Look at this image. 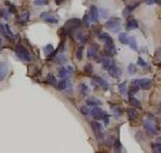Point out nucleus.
<instances>
[{
	"label": "nucleus",
	"mask_w": 161,
	"mask_h": 153,
	"mask_svg": "<svg viewBox=\"0 0 161 153\" xmlns=\"http://www.w3.org/2000/svg\"><path fill=\"white\" fill-rule=\"evenodd\" d=\"M120 25H121V19L118 17H113L106 22L105 27L112 32H118V30L120 29Z\"/></svg>",
	"instance_id": "f257e3e1"
},
{
	"label": "nucleus",
	"mask_w": 161,
	"mask_h": 153,
	"mask_svg": "<svg viewBox=\"0 0 161 153\" xmlns=\"http://www.w3.org/2000/svg\"><path fill=\"white\" fill-rule=\"evenodd\" d=\"M54 60H55L56 63H64L67 59H66V57H64V55H58L57 57L54 58Z\"/></svg>",
	"instance_id": "473e14b6"
},
{
	"label": "nucleus",
	"mask_w": 161,
	"mask_h": 153,
	"mask_svg": "<svg viewBox=\"0 0 161 153\" xmlns=\"http://www.w3.org/2000/svg\"><path fill=\"white\" fill-rule=\"evenodd\" d=\"M0 29H1L2 33H5V35H7V37H10L11 40H13L14 37H15L14 33L12 32V31H11V29H10L9 25H5V24H1V25H0Z\"/></svg>",
	"instance_id": "9b49d317"
},
{
	"label": "nucleus",
	"mask_w": 161,
	"mask_h": 153,
	"mask_svg": "<svg viewBox=\"0 0 161 153\" xmlns=\"http://www.w3.org/2000/svg\"><path fill=\"white\" fill-rule=\"evenodd\" d=\"M157 142H159V144H161V138H159V139H158V141H157Z\"/></svg>",
	"instance_id": "8fccbe9b"
},
{
	"label": "nucleus",
	"mask_w": 161,
	"mask_h": 153,
	"mask_svg": "<svg viewBox=\"0 0 161 153\" xmlns=\"http://www.w3.org/2000/svg\"><path fill=\"white\" fill-rule=\"evenodd\" d=\"M81 25H82V22L78 18H72V19H69L66 25H64V30H67V31H73L75 29H78V27H81Z\"/></svg>",
	"instance_id": "20e7f679"
},
{
	"label": "nucleus",
	"mask_w": 161,
	"mask_h": 153,
	"mask_svg": "<svg viewBox=\"0 0 161 153\" xmlns=\"http://www.w3.org/2000/svg\"><path fill=\"white\" fill-rule=\"evenodd\" d=\"M1 44H2V40H1V37H0V46H1Z\"/></svg>",
	"instance_id": "603ef678"
},
{
	"label": "nucleus",
	"mask_w": 161,
	"mask_h": 153,
	"mask_svg": "<svg viewBox=\"0 0 161 153\" xmlns=\"http://www.w3.org/2000/svg\"><path fill=\"white\" fill-rule=\"evenodd\" d=\"M29 12L28 11H25V12H23V13L21 14L19 16V18H17V20H19V23L22 24V25H25V24L27 23L28 20H29Z\"/></svg>",
	"instance_id": "6ab92c4d"
},
{
	"label": "nucleus",
	"mask_w": 161,
	"mask_h": 153,
	"mask_svg": "<svg viewBox=\"0 0 161 153\" xmlns=\"http://www.w3.org/2000/svg\"><path fill=\"white\" fill-rule=\"evenodd\" d=\"M143 125H144L145 130L147 131L149 134L155 135L158 133V129H157L156 124H155L154 120L150 119V118H144L143 119Z\"/></svg>",
	"instance_id": "7ed1b4c3"
},
{
	"label": "nucleus",
	"mask_w": 161,
	"mask_h": 153,
	"mask_svg": "<svg viewBox=\"0 0 161 153\" xmlns=\"http://www.w3.org/2000/svg\"><path fill=\"white\" fill-rule=\"evenodd\" d=\"M138 27V20H135V19L131 18L129 19L128 22H127V30L128 31H131V30H134V29H136Z\"/></svg>",
	"instance_id": "dca6fc26"
},
{
	"label": "nucleus",
	"mask_w": 161,
	"mask_h": 153,
	"mask_svg": "<svg viewBox=\"0 0 161 153\" xmlns=\"http://www.w3.org/2000/svg\"><path fill=\"white\" fill-rule=\"evenodd\" d=\"M33 3L36 5H45L48 3V0H34Z\"/></svg>",
	"instance_id": "58836bf2"
},
{
	"label": "nucleus",
	"mask_w": 161,
	"mask_h": 153,
	"mask_svg": "<svg viewBox=\"0 0 161 153\" xmlns=\"http://www.w3.org/2000/svg\"><path fill=\"white\" fill-rule=\"evenodd\" d=\"M129 102H130V104L134 107H138V108H141V107H142L141 106V102L138 101V98H135V97H129Z\"/></svg>",
	"instance_id": "bb28decb"
},
{
	"label": "nucleus",
	"mask_w": 161,
	"mask_h": 153,
	"mask_svg": "<svg viewBox=\"0 0 161 153\" xmlns=\"http://www.w3.org/2000/svg\"><path fill=\"white\" fill-rule=\"evenodd\" d=\"M84 73H86V74H91L92 73V65L87 63V64L84 66Z\"/></svg>",
	"instance_id": "c9c22d12"
},
{
	"label": "nucleus",
	"mask_w": 161,
	"mask_h": 153,
	"mask_svg": "<svg viewBox=\"0 0 161 153\" xmlns=\"http://www.w3.org/2000/svg\"><path fill=\"white\" fill-rule=\"evenodd\" d=\"M138 64L141 65V66H146V61H144V59H143V58L138 57Z\"/></svg>",
	"instance_id": "c03bdc74"
},
{
	"label": "nucleus",
	"mask_w": 161,
	"mask_h": 153,
	"mask_svg": "<svg viewBox=\"0 0 161 153\" xmlns=\"http://www.w3.org/2000/svg\"><path fill=\"white\" fill-rule=\"evenodd\" d=\"M107 72H109V75H110L111 77H113V78L115 79H118L121 76V74H123V71L117 66V65L114 63V64H112L107 69Z\"/></svg>",
	"instance_id": "39448f33"
},
{
	"label": "nucleus",
	"mask_w": 161,
	"mask_h": 153,
	"mask_svg": "<svg viewBox=\"0 0 161 153\" xmlns=\"http://www.w3.org/2000/svg\"><path fill=\"white\" fill-rule=\"evenodd\" d=\"M40 18L43 19V20H45L47 23H52V24H57L58 23V20L56 17H54L51 13H48V12H43V13L40 14Z\"/></svg>",
	"instance_id": "6e6552de"
},
{
	"label": "nucleus",
	"mask_w": 161,
	"mask_h": 153,
	"mask_svg": "<svg viewBox=\"0 0 161 153\" xmlns=\"http://www.w3.org/2000/svg\"><path fill=\"white\" fill-rule=\"evenodd\" d=\"M141 89V86H140V81L138 79H133L131 81V86H130V91H129V95L132 97L134 93H136Z\"/></svg>",
	"instance_id": "9d476101"
},
{
	"label": "nucleus",
	"mask_w": 161,
	"mask_h": 153,
	"mask_svg": "<svg viewBox=\"0 0 161 153\" xmlns=\"http://www.w3.org/2000/svg\"><path fill=\"white\" fill-rule=\"evenodd\" d=\"M159 111L161 112V102H160V105H159Z\"/></svg>",
	"instance_id": "3c124183"
},
{
	"label": "nucleus",
	"mask_w": 161,
	"mask_h": 153,
	"mask_svg": "<svg viewBox=\"0 0 161 153\" xmlns=\"http://www.w3.org/2000/svg\"><path fill=\"white\" fill-rule=\"evenodd\" d=\"M128 45L133 51H138V43H136V40H135V37H131L130 39H129V41H128Z\"/></svg>",
	"instance_id": "b1692460"
},
{
	"label": "nucleus",
	"mask_w": 161,
	"mask_h": 153,
	"mask_svg": "<svg viewBox=\"0 0 161 153\" xmlns=\"http://www.w3.org/2000/svg\"><path fill=\"white\" fill-rule=\"evenodd\" d=\"M126 86H127V83H126V81H124V83H121L118 85V89H119V91L123 93V94L126 93V89H127Z\"/></svg>",
	"instance_id": "e433bc0d"
},
{
	"label": "nucleus",
	"mask_w": 161,
	"mask_h": 153,
	"mask_svg": "<svg viewBox=\"0 0 161 153\" xmlns=\"http://www.w3.org/2000/svg\"><path fill=\"white\" fill-rule=\"evenodd\" d=\"M100 86H101V87L104 89V90H107V89H109V83L106 81L105 79H103V78H101V83H100Z\"/></svg>",
	"instance_id": "a19ab883"
},
{
	"label": "nucleus",
	"mask_w": 161,
	"mask_h": 153,
	"mask_svg": "<svg viewBox=\"0 0 161 153\" xmlns=\"http://www.w3.org/2000/svg\"><path fill=\"white\" fill-rule=\"evenodd\" d=\"M44 51H45V54L47 56H50L54 51V46L52 45V44H48V45H46L45 47H44Z\"/></svg>",
	"instance_id": "2f4dec72"
},
{
	"label": "nucleus",
	"mask_w": 161,
	"mask_h": 153,
	"mask_svg": "<svg viewBox=\"0 0 161 153\" xmlns=\"http://www.w3.org/2000/svg\"><path fill=\"white\" fill-rule=\"evenodd\" d=\"M0 15H1L5 19H9V15H10L9 10H2V11L0 12Z\"/></svg>",
	"instance_id": "ea45409f"
},
{
	"label": "nucleus",
	"mask_w": 161,
	"mask_h": 153,
	"mask_svg": "<svg viewBox=\"0 0 161 153\" xmlns=\"http://www.w3.org/2000/svg\"><path fill=\"white\" fill-rule=\"evenodd\" d=\"M98 49H99V47H98L97 44L90 45L89 48H88V58H95L98 55Z\"/></svg>",
	"instance_id": "2eb2a0df"
},
{
	"label": "nucleus",
	"mask_w": 161,
	"mask_h": 153,
	"mask_svg": "<svg viewBox=\"0 0 161 153\" xmlns=\"http://www.w3.org/2000/svg\"><path fill=\"white\" fill-rule=\"evenodd\" d=\"M91 127H92V131L95 132V134L97 135V138L99 139H102L104 137V135L102 133V125L99 123V122H96V121H93L91 123Z\"/></svg>",
	"instance_id": "423d86ee"
},
{
	"label": "nucleus",
	"mask_w": 161,
	"mask_h": 153,
	"mask_svg": "<svg viewBox=\"0 0 161 153\" xmlns=\"http://www.w3.org/2000/svg\"><path fill=\"white\" fill-rule=\"evenodd\" d=\"M81 112L83 114L84 116H87V115H89V109H88V107L87 106H82L81 107Z\"/></svg>",
	"instance_id": "37998d69"
},
{
	"label": "nucleus",
	"mask_w": 161,
	"mask_h": 153,
	"mask_svg": "<svg viewBox=\"0 0 161 153\" xmlns=\"http://www.w3.org/2000/svg\"><path fill=\"white\" fill-rule=\"evenodd\" d=\"M156 3V0H146V5H154Z\"/></svg>",
	"instance_id": "49530a36"
},
{
	"label": "nucleus",
	"mask_w": 161,
	"mask_h": 153,
	"mask_svg": "<svg viewBox=\"0 0 161 153\" xmlns=\"http://www.w3.org/2000/svg\"><path fill=\"white\" fill-rule=\"evenodd\" d=\"M101 104H102L101 101L96 98V97H89V98L86 100V105L87 106H99Z\"/></svg>",
	"instance_id": "a211bd4d"
},
{
	"label": "nucleus",
	"mask_w": 161,
	"mask_h": 153,
	"mask_svg": "<svg viewBox=\"0 0 161 153\" xmlns=\"http://www.w3.org/2000/svg\"><path fill=\"white\" fill-rule=\"evenodd\" d=\"M128 73L129 74H135L136 73V66L133 63H130L128 65Z\"/></svg>",
	"instance_id": "72a5a7b5"
},
{
	"label": "nucleus",
	"mask_w": 161,
	"mask_h": 153,
	"mask_svg": "<svg viewBox=\"0 0 161 153\" xmlns=\"http://www.w3.org/2000/svg\"><path fill=\"white\" fill-rule=\"evenodd\" d=\"M152 151H155V152H159L161 153V144L159 142H157V144H152Z\"/></svg>",
	"instance_id": "4c0bfd02"
},
{
	"label": "nucleus",
	"mask_w": 161,
	"mask_h": 153,
	"mask_svg": "<svg viewBox=\"0 0 161 153\" xmlns=\"http://www.w3.org/2000/svg\"><path fill=\"white\" fill-rule=\"evenodd\" d=\"M101 62H102V69L103 70H107L111 65L114 64V61H113V59H112L111 57H107V58L102 59Z\"/></svg>",
	"instance_id": "aec40b11"
},
{
	"label": "nucleus",
	"mask_w": 161,
	"mask_h": 153,
	"mask_svg": "<svg viewBox=\"0 0 161 153\" xmlns=\"http://www.w3.org/2000/svg\"><path fill=\"white\" fill-rule=\"evenodd\" d=\"M80 91H81V93H82L83 95H87L90 90H89V88L87 87L86 83H81V85H80Z\"/></svg>",
	"instance_id": "cd10ccee"
},
{
	"label": "nucleus",
	"mask_w": 161,
	"mask_h": 153,
	"mask_svg": "<svg viewBox=\"0 0 161 153\" xmlns=\"http://www.w3.org/2000/svg\"><path fill=\"white\" fill-rule=\"evenodd\" d=\"M104 51H105V54L109 57H112L113 55L116 54V47L114 42H110V43H105V47H104Z\"/></svg>",
	"instance_id": "1a4fd4ad"
},
{
	"label": "nucleus",
	"mask_w": 161,
	"mask_h": 153,
	"mask_svg": "<svg viewBox=\"0 0 161 153\" xmlns=\"http://www.w3.org/2000/svg\"><path fill=\"white\" fill-rule=\"evenodd\" d=\"M8 65L5 62H0V81L5 78V76L8 75Z\"/></svg>",
	"instance_id": "ddd939ff"
},
{
	"label": "nucleus",
	"mask_w": 161,
	"mask_h": 153,
	"mask_svg": "<svg viewBox=\"0 0 161 153\" xmlns=\"http://www.w3.org/2000/svg\"><path fill=\"white\" fill-rule=\"evenodd\" d=\"M90 114H91V116L93 117L95 119H97V120H99V119H103V117L106 115L105 111H103L100 107H98V106L93 107V108L91 109V111H90Z\"/></svg>",
	"instance_id": "0eeeda50"
},
{
	"label": "nucleus",
	"mask_w": 161,
	"mask_h": 153,
	"mask_svg": "<svg viewBox=\"0 0 161 153\" xmlns=\"http://www.w3.org/2000/svg\"><path fill=\"white\" fill-rule=\"evenodd\" d=\"M57 86H58V87H57V89H58V90H60V91L64 90V89L68 87V81H67V79L62 78L59 81V83H58V85H57Z\"/></svg>",
	"instance_id": "a878e982"
},
{
	"label": "nucleus",
	"mask_w": 161,
	"mask_h": 153,
	"mask_svg": "<svg viewBox=\"0 0 161 153\" xmlns=\"http://www.w3.org/2000/svg\"><path fill=\"white\" fill-rule=\"evenodd\" d=\"M83 51H84V47L83 46H80L78 48L76 54H75V56H76V59H78V60H82V59H83Z\"/></svg>",
	"instance_id": "7c9ffc66"
},
{
	"label": "nucleus",
	"mask_w": 161,
	"mask_h": 153,
	"mask_svg": "<svg viewBox=\"0 0 161 153\" xmlns=\"http://www.w3.org/2000/svg\"><path fill=\"white\" fill-rule=\"evenodd\" d=\"M113 149H114L115 152H120V151L123 150V144H121V142H120L119 140H115V141H114Z\"/></svg>",
	"instance_id": "c85d7f7f"
},
{
	"label": "nucleus",
	"mask_w": 161,
	"mask_h": 153,
	"mask_svg": "<svg viewBox=\"0 0 161 153\" xmlns=\"http://www.w3.org/2000/svg\"><path fill=\"white\" fill-rule=\"evenodd\" d=\"M140 81V86H141V89L143 90H148V89L152 87V80L148 78H142L138 80Z\"/></svg>",
	"instance_id": "4468645a"
},
{
	"label": "nucleus",
	"mask_w": 161,
	"mask_h": 153,
	"mask_svg": "<svg viewBox=\"0 0 161 153\" xmlns=\"http://www.w3.org/2000/svg\"><path fill=\"white\" fill-rule=\"evenodd\" d=\"M67 75H69L67 69H64V68H60V69L58 70V76H59L60 78H66V77H67Z\"/></svg>",
	"instance_id": "c756f323"
},
{
	"label": "nucleus",
	"mask_w": 161,
	"mask_h": 153,
	"mask_svg": "<svg viewBox=\"0 0 161 153\" xmlns=\"http://www.w3.org/2000/svg\"><path fill=\"white\" fill-rule=\"evenodd\" d=\"M46 81L48 85H52V86H56L57 85V79L55 78V76L53 74H48L47 77H46Z\"/></svg>",
	"instance_id": "393cba45"
},
{
	"label": "nucleus",
	"mask_w": 161,
	"mask_h": 153,
	"mask_svg": "<svg viewBox=\"0 0 161 153\" xmlns=\"http://www.w3.org/2000/svg\"><path fill=\"white\" fill-rule=\"evenodd\" d=\"M15 53H16V56L19 57V59H22L23 61H30V59H31L28 51L21 44V43H19V44L16 45V47H15Z\"/></svg>",
	"instance_id": "f03ea898"
},
{
	"label": "nucleus",
	"mask_w": 161,
	"mask_h": 153,
	"mask_svg": "<svg viewBox=\"0 0 161 153\" xmlns=\"http://www.w3.org/2000/svg\"><path fill=\"white\" fill-rule=\"evenodd\" d=\"M62 3V0H56V5H60Z\"/></svg>",
	"instance_id": "de8ad7c7"
},
{
	"label": "nucleus",
	"mask_w": 161,
	"mask_h": 153,
	"mask_svg": "<svg viewBox=\"0 0 161 153\" xmlns=\"http://www.w3.org/2000/svg\"><path fill=\"white\" fill-rule=\"evenodd\" d=\"M9 12L10 13H15V12H16V9H15L14 5H11V8L9 9Z\"/></svg>",
	"instance_id": "a18cd8bd"
},
{
	"label": "nucleus",
	"mask_w": 161,
	"mask_h": 153,
	"mask_svg": "<svg viewBox=\"0 0 161 153\" xmlns=\"http://www.w3.org/2000/svg\"><path fill=\"white\" fill-rule=\"evenodd\" d=\"M89 22H90V19H89V15H87V14H85L83 17V24L86 26V27H88L89 26Z\"/></svg>",
	"instance_id": "79ce46f5"
},
{
	"label": "nucleus",
	"mask_w": 161,
	"mask_h": 153,
	"mask_svg": "<svg viewBox=\"0 0 161 153\" xmlns=\"http://www.w3.org/2000/svg\"><path fill=\"white\" fill-rule=\"evenodd\" d=\"M75 37H76V40H78V42H81L82 44H85L86 42H87V35H85L82 31H80V32H78L76 34H75Z\"/></svg>",
	"instance_id": "4be33fe9"
},
{
	"label": "nucleus",
	"mask_w": 161,
	"mask_h": 153,
	"mask_svg": "<svg viewBox=\"0 0 161 153\" xmlns=\"http://www.w3.org/2000/svg\"><path fill=\"white\" fill-rule=\"evenodd\" d=\"M118 40L121 44H125V45H128V41H129V37L127 35L126 32H120L119 35H118Z\"/></svg>",
	"instance_id": "5701e85b"
},
{
	"label": "nucleus",
	"mask_w": 161,
	"mask_h": 153,
	"mask_svg": "<svg viewBox=\"0 0 161 153\" xmlns=\"http://www.w3.org/2000/svg\"><path fill=\"white\" fill-rule=\"evenodd\" d=\"M156 3H159L161 5V0H156Z\"/></svg>",
	"instance_id": "09e8293b"
},
{
	"label": "nucleus",
	"mask_w": 161,
	"mask_h": 153,
	"mask_svg": "<svg viewBox=\"0 0 161 153\" xmlns=\"http://www.w3.org/2000/svg\"><path fill=\"white\" fill-rule=\"evenodd\" d=\"M99 18V10L97 9L96 5L90 7V13H89V19L90 22H97Z\"/></svg>",
	"instance_id": "f8f14e48"
},
{
	"label": "nucleus",
	"mask_w": 161,
	"mask_h": 153,
	"mask_svg": "<svg viewBox=\"0 0 161 153\" xmlns=\"http://www.w3.org/2000/svg\"><path fill=\"white\" fill-rule=\"evenodd\" d=\"M98 39L100 41H103L104 43H110V42H113V39L107 34L106 32H99L98 33Z\"/></svg>",
	"instance_id": "f3484780"
},
{
	"label": "nucleus",
	"mask_w": 161,
	"mask_h": 153,
	"mask_svg": "<svg viewBox=\"0 0 161 153\" xmlns=\"http://www.w3.org/2000/svg\"><path fill=\"white\" fill-rule=\"evenodd\" d=\"M138 112L136 109H133V108H129L127 109V117H128L129 120H134L136 117H138Z\"/></svg>",
	"instance_id": "412c9836"
},
{
	"label": "nucleus",
	"mask_w": 161,
	"mask_h": 153,
	"mask_svg": "<svg viewBox=\"0 0 161 153\" xmlns=\"http://www.w3.org/2000/svg\"><path fill=\"white\" fill-rule=\"evenodd\" d=\"M112 112H113V115L115 117L121 116V109H120L119 107H113L112 108Z\"/></svg>",
	"instance_id": "f704fd0d"
}]
</instances>
